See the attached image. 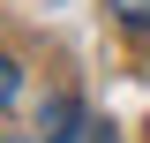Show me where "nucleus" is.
I'll return each mask as SVG.
<instances>
[{
    "instance_id": "obj_2",
    "label": "nucleus",
    "mask_w": 150,
    "mask_h": 143,
    "mask_svg": "<svg viewBox=\"0 0 150 143\" xmlns=\"http://www.w3.org/2000/svg\"><path fill=\"white\" fill-rule=\"evenodd\" d=\"M112 15L128 23V30H150V0H112Z\"/></svg>"
},
{
    "instance_id": "obj_4",
    "label": "nucleus",
    "mask_w": 150,
    "mask_h": 143,
    "mask_svg": "<svg viewBox=\"0 0 150 143\" xmlns=\"http://www.w3.org/2000/svg\"><path fill=\"white\" fill-rule=\"evenodd\" d=\"M0 143H8V136H0Z\"/></svg>"
},
{
    "instance_id": "obj_1",
    "label": "nucleus",
    "mask_w": 150,
    "mask_h": 143,
    "mask_svg": "<svg viewBox=\"0 0 150 143\" xmlns=\"http://www.w3.org/2000/svg\"><path fill=\"white\" fill-rule=\"evenodd\" d=\"M45 121H53V136H45V143H120V128H112V121H98V113L68 106V98H60Z\"/></svg>"
},
{
    "instance_id": "obj_3",
    "label": "nucleus",
    "mask_w": 150,
    "mask_h": 143,
    "mask_svg": "<svg viewBox=\"0 0 150 143\" xmlns=\"http://www.w3.org/2000/svg\"><path fill=\"white\" fill-rule=\"evenodd\" d=\"M15 90H23V68H15V60H0V113L15 106Z\"/></svg>"
}]
</instances>
